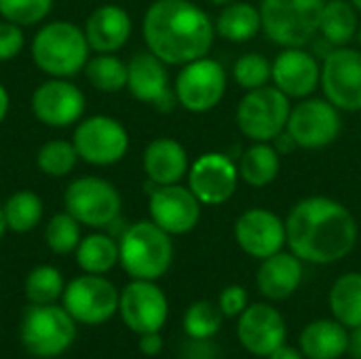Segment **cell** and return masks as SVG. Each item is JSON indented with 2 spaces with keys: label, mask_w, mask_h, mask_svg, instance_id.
<instances>
[{
  "label": "cell",
  "mask_w": 361,
  "mask_h": 359,
  "mask_svg": "<svg viewBox=\"0 0 361 359\" xmlns=\"http://www.w3.org/2000/svg\"><path fill=\"white\" fill-rule=\"evenodd\" d=\"M150 184V182H148ZM148 188V212L150 220L171 237L188 235L201 220V201L188 186L165 184Z\"/></svg>",
  "instance_id": "obj_16"
},
{
  "label": "cell",
  "mask_w": 361,
  "mask_h": 359,
  "mask_svg": "<svg viewBox=\"0 0 361 359\" xmlns=\"http://www.w3.org/2000/svg\"><path fill=\"white\" fill-rule=\"evenodd\" d=\"M127 91L133 99L148 104L159 112H171L178 104L167 63L148 49L137 51L127 61Z\"/></svg>",
  "instance_id": "obj_19"
},
{
  "label": "cell",
  "mask_w": 361,
  "mask_h": 359,
  "mask_svg": "<svg viewBox=\"0 0 361 359\" xmlns=\"http://www.w3.org/2000/svg\"><path fill=\"white\" fill-rule=\"evenodd\" d=\"M80 161L72 142L66 140H49L36 152V167L49 178H66L74 171Z\"/></svg>",
  "instance_id": "obj_35"
},
{
  "label": "cell",
  "mask_w": 361,
  "mask_h": 359,
  "mask_svg": "<svg viewBox=\"0 0 361 359\" xmlns=\"http://www.w3.org/2000/svg\"><path fill=\"white\" fill-rule=\"evenodd\" d=\"M173 262V239L152 220H137L118 235V264L131 279H161Z\"/></svg>",
  "instance_id": "obj_4"
},
{
  "label": "cell",
  "mask_w": 361,
  "mask_h": 359,
  "mask_svg": "<svg viewBox=\"0 0 361 359\" xmlns=\"http://www.w3.org/2000/svg\"><path fill=\"white\" fill-rule=\"evenodd\" d=\"M237 341L247 353L269 358L288 341V326L281 311L269 300L250 305L237 317Z\"/></svg>",
  "instance_id": "obj_20"
},
{
  "label": "cell",
  "mask_w": 361,
  "mask_h": 359,
  "mask_svg": "<svg viewBox=\"0 0 361 359\" xmlns=\"http://www.w3.org/2000/svg\"><path fill=\"white\" fill-rule=\"evenodd\" d=\"M91 57L85 30L74 21H47L32 38V59L51 78H72L85 70Z\"/></svg>",
  "instance_id": "obj_3"
},
{
  "label": "cell",
  "mask_w": 361,
  "mask_h": 359,
  "mask_svg": "<svg viewBox=\"0 0 361 359\" xmlns=\"http://www.w3.org/2000/svg\"><path fill=\"white\" fill-rule=\"evenodd\" d=\"M319 89L341 112H361V51L334 47L322 61Z\"/></svg>",
  "instance_id": "obj_13"
},
{
  "label": "cell",
  "mask_w": 361,
  "mask_h": 359,
  "mask_svg": "<svg viewBox=\"0 0 361 359\" xmlns=\"http://www.w3.org/2000/svg\"><path fill=\"white\" fill-rule=\"evenodd\" d=\"M182 359H218V345L212 341H197L188 339L182 347Z\"/></svg>",
  "instance_id": "obj_41"
},
{
  "label": "cell",
  "mask_w": 361,
  "mask_h": 359,
  "mask_svg": "<svg viewBox=\"0 0 361 359\" xmlns=\"http://www.w3.org/2000/svg\"><path fill=\"white\" fill-rule=\"evenodd\" d=\"M330 311L336 322L345 328H360L361 326V273L351 271L341 275L328 294Z\"/></svg>",
  "instance_id": "obj_30"
},
{
  "label": "cell",
  "mask_w": 361,
  "mask_h": 359,
  "mask_svg": "<svg viewBox=\"0 0 361 359\" xmlns=\"http://www.w3.org/2000/svg\"><path fill=\"white\" fill-rule=\"evenodd\" d=\"M233 237L250 258L264 260L288 245L286 220L264 207H250L237 216Z\"/></svg>",
  "instance_id": "obj_18"
},
{
  "label": "cell",
  "mask_w": 361,
  "mask_h": 359,
  "mask_svg": "<svg viewBox=\"0 0 361 359\" xmlns=\"http://www.w3.org/2000/svg\"><path fill=\"white\" fill-rule=\"evenodd\" d=\"M188 188L201 201V205H222L233 199L239 186V169L233 157L226 152H203L190 163Z\"/></svg>",
  "instance_id": "obj_15"
},
{
  "label": "cell",
  "mask_w": 361,
  "mask_h": 359,
  "mask_svg": "<svg viewBox=\"0 0 361 359\" xmlns=\"http://www.w3.org/2000/svg\"><path fill=\"white\" fill-rule=\"evenodd\" d=\"M360 11L351 0H326L319 36L332 47H347L360 32Z\"/></svg>",
  "instance_id": "obj_28"
},
{
  "label": "cell",
  "mask_w": 361,
  "mask_h": 359,
  "mask_svg": "<svg viewBox=\"0 0 361 359\" xmlns=\"http://www.w3.org/2000/svg\"><path fill=\"white\" fill-rule=\"evenodd\" d=\"M89 85L102 93H118L127 89V61L114 53H97L85 66Z\"/></svg>",
  "instance_id": "obj_32"
},
{
  "label": "cell",
  "mask_w": 361,
  "mask_h": 359,
  "mask_svg": "<svg viewBox=\"0 0 361 359\" xmlns=\"http://www.w3.org/2000/svg\"><path fill=\"white\" fill-rule=\"evenodd\" d=\"M214 28H216V36L228 42H235V44L250 42L252 38L258 36V32H262L260 8L254 6L252 2L235 0L222 6L220 15L214 21Z\"/></svg>",
  "instance_id": "obj_27"
},
{
  "label": "cell",
  "mask_w": 361,
  "mask_h": 359,
  "mask_svg": "<svg viewBox=\"0 0 361 359\" xmlns=\"http://www.w3.org/2000/svg\"><path fill=\"white\" fill-rule=\"evenodd\" d=\"M286 233L290 252L302 262L334 264L355 250L360 226L347 205L332 197L313 195L292 205Z\"/></svg>",
  "instance_id": "obj_1"
},
{
  "label": "cell",
  "mask_w": 361,
  "mask_h": 359,
  "mask_svg": "<svg viewBox=\"0 0 361 359\" xmlns=\"http://www.w3.org/2000/svg\"><path fill=\"white\" fill-rule=\"evenodd\" d=\"M146 49L167 66H184L209 55L216 28L212 17L190 0H154L142 21Z\"/></svg>",
  "instance_id": "obj_2"
},
{
  "label": "cell",
  "mask_w": 361,
  "mask_h": 359,
  "mask_svg": "<svg viewBox=\"0 0 361 359\" xmlns=\"http://www.w3.org/2000/svg\"><path fill=\"white\" fill-rule=\"evenodd\" d=\"M80 229H82V224L63 209V212L51 216V220L47 222V226H44V243L57 256L74 254L80 239H82Z\"/></svg>",
  "instance_id": "obj_36"
},
{
  "label": "cell",
  "mask_w": 361,
  "mask_h": 359,
  "mask_svg": "<svg viewBox=\"0 0 361 359\" xmlns=\"http://www.w3.org/2000/svg\"><path fill=\"white\" fill-rule=\"evenodd\" d=\"M87 108L85 93L70 78H51L32 93V114L47 127L66 129L76 125Z\"/></svg>",
  "instance_id": "obj_17"
},
{
  "label": "cell",
  "mask_w": 361,
  "mask_h": 359,
  "mask_svg": "<svg viewBox=\"0 0 361 359\" xmlns=\"http://www.w3.org/2000/svg\"><path fill=\"white\" fill-rule=\"evenodd\" d=\"M349 328L332 320L307 324L298 339V349L307 359H341L347 353Z\"/></svg>",
  "instance_id": "obj_25"
},
{
  "label": "cell",
  "mask_w": 361,
  "mask_h": 359,
  "mask_svg": "<svg viewBox=\"0 0 361 359\" xmlns=\"http://www.w3.org/2000/svg\"><path fill=\"white\" fill-rule=\"evenodd\" d=\"M273 61L260 53H245L233 66V78L243 91H252L271 83Z\"/></svg>",
  "instance_id": "obj_37"
},
{
  "label": "cell",
  "mask_w": 361,
  "mask_h": 359,
  "mask_svg": "<svg viewBox=\"0 0 361 359\" xmlns=\"http://www.w3.org/2000/svg\"><path fill=\"white\" fill-rule=\"evenodd\" d=\"M8 108H11V95L6 91V87L0 83V125L4 123V118L8 114Z\"/></svg>",
  "instance_id": "obj_45"
},
{
  "label": "cell",
  "mask_w": 361,
  "mask_h": 359,
  "mask_svg": "<svg viewBox=\"0 0 361 359\" xmlns=\"http://www.w3.org/2000/svg\"><path fill=\"white\" fill-rule=\"evenodd\" d=\"M8 229H6V220H4V212H2V205H0V239L4 237V233H6Z\"/></svg>",
  "instance_id": "obj_46"
},
{
  "label": "cell",
  "mask_w": 361,
  "mask_h": 359,
  "mask_svg": "<svg viewBox=\"0 0 361 359\" xmlns=\"http://www.w3.org/2000/svg\"><path fill=\"white\" fill-rule=\"evenodd\" d=\"M286 131L294 140L296 148L324 150L338 140L343 131V116L332 102L311 95L292 106Z\"/></svg>",
  "instance_id": "obj_10"
},
{
  "label": "cell",
  "mask_w": 361,
  "mask_h": 359,
  "mask_svg": "<svg viewBox=\"0 0 361 359\" xmlns=\"http://www.w3.org/2000/svg\"><path fill=\"white\" fill-rule=\"evenodd\" d=\"M267 359H307L302 355V351L300 349H296V347H292V345H281L279 349H275L271 355Z\"/></svg>",
  "instance_id": "obj_44"
},
{
  "label": "cell",
  "mask_w": 361,
  "mask_h": 359,
  "mask_svg": "<svg viewBox=\"0 0 361 359\" xmlns=\"http://www.w3.org/2000/svg\"><path fill=\"white\" fill-rule=\"evenodd\" d=\"M82 30L93 53H116L129 42L133 21L123 6L102 4L87 17Z\"/></svg>",
  "instance_id": "obj_23"
},
{
  "label": "cell",
  "mask_w": 361,
  "mask_h": 359,
  "mask_svg": "<svg viewBox=\"0 0 361 359\" xmlns=\"http://www.w3.org/2000/svg\"><path fill=\"white\" fill-rule=\"evenodd\" d=\"M142 169L150 184H180L190 169V159L186 148L173 138H154L142 154Z\"/></svg>",
  "instance_id": "obj_24"
},
{
  "label": "cell",
  "mask_w": 361,
  "mask_h": 359,
  "mask_svg": "<svg viewBox=\"0 0 361 359\" xmlns=\"http://www.w3.org/2000/svg\"><path fill=\"white\" fill-rule=\"evenodd\" d=\"M222 322H224V315H222L218 303L197 300L186 309V313L182 317V328L188 339L212 341L220 332Z\"/></svg>",
  "instance_id": "obj_34"
},
{
  "label": "cell",
  "mask_w": 361,
  "mask_h": 359,
  "mask_svg": "<svg viewBox=\"0 0 361 359\" xmlns=\"http://www.w3.org/2000/svg\"><path fill=\"white\" fill-rule=\"evenodd\" d=\"M2 212H4L6 229L11 233L23 235L42 222L44 203L32 190H17L2 203Z\"/></svg>",
  "instance_id": "obj_31"
},
{
  "label": "cell",
  "mask_w": 361,
  "mask_h": 359,
  "mask_svg": "<svg viewBox=\"0 0 361 359\" xmlns=\"http://www.w3.org/2000/svg\"><path fill=\"white\" fill-rule=\"evenodd\" d=\"M209 2H212L214 6H220V8H222V6H226V4H231V2H235V0H209Z\"/></svg>",
  "instance_id": "obj_47"
},
{
  "label": "cell",
  "mask_w": 361,
  "mask_h": 359,
  "mask_svg": "<svg viewBox=\"0 0 361 359\" xmlns=\"http://www.w3.org/2000/svg\"><path fill=\"white\" fill-rule=\"evenodd\" d=\"M74 258L82 273L106 275L118 264V241L108 233H91L80 239Z\"/></svg>",
  "instance_id": "obj_29"
},
{
  "label": "cell",
  "mask_w": 361,
  "mask_h": 359,
  "mask_svg": "<svg viewBox=\"0 0 361 359\" xmlns=\"http://www.w3.org/2000/svg\"><path fill=\"white\" fill-rule=\"evenodd\" d=\"M271 83L290 99L311 97L322 83V63L305 47L281 49L273 59Z\"/></svg>",
  "instance_id": "obj_21"
},
{
  "label": "cell",
  "mask_w": 361,
  "mask_h": 359,
  "mask_svg": "<svg viewBox=\"0 0 361 359\" xmlns=\"http://www.w3.org/2000/svg\"><path fill=\"white\" fill-rule=\"evenodd\" d=\"M63 290H66L63 275L57 267L51 264L34 267L23 284V292L30 305H53L61 300Z\"/></svg>",
  "instance_id": "obj_33"
},
{
  "label": "cell",
  "mask_w": 361,
  "mask_h": 359,
  "mask_svg": "<svg viewBox=\"0 0 361 359\" xmlns=\"http://www.w3.org/2000/svg\"><path fill=\"white\" fill-rule=\"evenodd\" d=\"M292 112V99L275 85H264L239 99L235 123L239 131L252 142H273L286 131Z\"/></svg>",
  "instance_id": "obj_7"
},
{
  "label": "cell",
  "mask_w": 361,
  "mask_h": 359,
  "mask_svg": "<svg viewBox=\"0 0 361 359\" xmlns=\"http://www.w3.org/2000/svg\"><path fill=\"white\" fill-rule=\"evenodd\" d=\"M118 300L121 292L110 279H106V275L82 273L66 284L61 307L76 324L99 326L118 313Z\"/></svg>",
  "instance_id": "obj_12"
},
{
  "label": "cell",
  "mask_w": 361,
  "mask_h": 359,
  "mask_svg": "<svg viewBox=\"0 0 361 359\" xmlns=\"http://www.w3.org/2000/svg\"><path fill=\"white\" fill-rule=\"evenodd\" d=\"M163 345H165V341H163L161 332H146V334H140V339H137V349L146 358H157L163 351Z\"/></svg>",
  "instance_id": "obj_42"
},
{
  "label": "cell",
  "mask_w": 361,
  "mask_h": 359,
  "mask_svg": "<svg viewBox=\"0 0 361 359\" xmlns=\"http://www.w3.org/2000/svg\"><path fill=\"white\" fill-rule=\"evenodd\" d=\"M118 315L133 334L161 332L169 317V300L157 281L131 279L121 290Z\"/></svg>",
  "instance_id": "obj_14"
},
{
  "label": "cell",
  "mask_w": 361,
  "mask_h": 359,
  "mask_svg": "<svg viewBox=\"0 0 361 359\" xmlns=\"http://www.w3.org/2000/svg\"><path fill=\"white\" fill-rule=\"evenodd\" d=\"M23 47H25L23 28L13 21L0 19V61L15 59L23 51Z\"/></svg>",
  "instance_id": "obj_39"
},
{
  "label": "cell",
  "mask_w": 361,
  "mask_h": 359,
  "mask_svg": "<svg viewBox=\"0 0 361 359\" xmlns=\"http://www.w3.org/2000/svg\"><path fill=\"white\" fill-rule=\"evenodd\" d=\"M228 76L224 66L205 55L195 61L180 66V72L173 83V93L178 106L192 114H205L218 108L226 95Z\"/></svg>",
  "instance_id": "obj_9"
},
{
  "label": "cell",
  "mask_w": 361,
  "mask_h": 359,
  "mask_svg": "<svg viewBox=\"0 0 361 359\" xmlns=\"http://www.w3.org/2000/svg\"><path fill=\"white\" fill-rule=\"evenodd\" d=\"M19 339L23 349L34 358H59L76 341V322L57 303L30 305L21 320Z\"/></svg>",
  "instance_id": "obj_6"
},
{
  "label": "cell",
  "mask_w": 361,
  "mask_h": 359,
  "mask_svg": "<svg viewBox=\"0 0 361 359\" xmlns=\"http://www.w3.org/2000/svg\"><path fill=\"white\" fill-rule=\"evenodd\" d=\"M305 277V262L292 252H277L264 260L256 271V288L269 303H283L294 296Z\"/></svg>",
  "instance_id": "obj_22"
},
{
  "label": "cell",
  "mask_w": 361,
  "mask_h": 359,
  "mask_svg": "<svg viewBox=\"0 0 361 359\" xmlns=\"http://www.w3.org/2000/svg\"><path fill=\"white\" fill-rule=\"evenodd\" d=\"M63 207L82 226L110 229L121 218L123 199L112 182L97 176H82L68 184Z\"/></svg>",
  "instance_id": "obj_8"
},
{
  "label": "cell",
  "mask_w": 361,
  "mask_h": 359,
  "mask_svg": "<svg viewBox=\"0 0 361 359\" xmlns=\"http://www.w3.org/2000/svg\"><path fill=\"white\" fill-rule=\"evenodd\" d=\"M324 4L326 0H262V32L281 49L307 47L319 34Z\"/></svg>",
  "instance_id": "obj_5"
},
{
  "label": "cell",
  "mask_w": 361,
  "mask_h": 359,
  "mask_svg": "<svg viewBox=\"0 0 361 359\" xmlns=\"http://www.w3.org/2000/svg\"><path fill=\"white\" fill-rule=\"evenodd\" d=\"M351 2L355 4V8H357V11H360V13H361V0H351Z\"/></svg>",
  "instance_id": "obj_48"
},
{
  "label": "cell",
  "mask_w": 361,
  "mask_h": 359,
  "mask_svg": "<svg viewBox=\"0 0 361 359\" xmlns=\"http://www.w3.org/2000/svg\"><path fill=\"white\" fill-rule=\"evenodd\" d=\"M347 353L353 359H361V326L349 330V343H347Z\"/></svg>",
  "instance_id": "obj_43"
},
{
  "label": "cell",
  "mask_w": 361,
  "mask_h": 359,
  "mask_svg": "<svg viewBox=\"0 0 361 359\" xmlns=\"http://www.w3.org/2000/svg\"><path fill=\"white\" fill-rule=\"evenodd\" d=\"M239 178L252 188H264L279 178L281 152L273 142H252L250 148L241 152L237 163Z\"/></svg>",
  "instance_id": "obj_26"
},
{
  "label": "cell",
  "mask_w": 361,
  "mask_h": 359,
  "mask_svg": "<svg viewBox=\"0 0 361 359\" xmlns=\"http://www.w3.org/2000/svg\"><path fill=\"white\" fill-rule=\"evenodd\" d=\"M357 40H360V51H361V25H360V32H357Z\"/></svg>",
  "instance_id": "obj_49"
},
{
  "label": "cell",
  "mask_w": 361,
  "mask_h": 359,
  "mask_svg": "<svg viewBox=\"0 0 361 359\" xmlns=\"http://www.w3.org/2000/svg\"><path fill=\"white\" fill-rule=\"evenodd\" d=\"M218 307L226 320H237L250 307V294L243 286H226L218 296Z\"/></svg>",
  "instance_id": "obj_40"
},
{
  "label": "cell",
  "mask_w": 361,
  "mask_h": 359,
  "mask_svg": "<svg viewBox=\"0 0 361 359\" xmlns=\"http://www.w3.org/2000/svg\"><path fill=\"white\" fill-rule=\"evenodd\" d=\"M55 0H0V17L21 28L42 23L53 11Z\"/></svg>",
  "instance_id": "obj_38"
},
{
  "label": "cell",
  "mask_w": 361,
  "mask_h": 359,
  "mask_svg": "<svg viewBox=\"0 0 361 359\" xmlns=\"http://www.w3.org/2000/svg\"><path fill=\"white\" fill-rule=\"evenodd\" d=\"M72 144L80 161L95 167H110L121 163L129 152V133L114 116L95 114L76 123Z\"/></svg>",
  "instance_id": "obj_11"
}]
</instances>
